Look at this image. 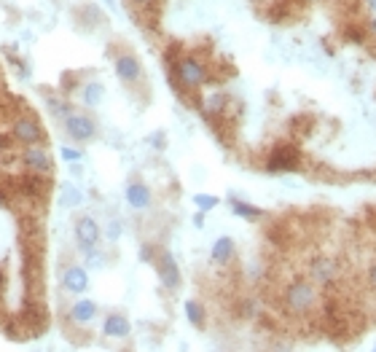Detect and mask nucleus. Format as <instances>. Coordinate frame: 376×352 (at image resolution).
<instances>
[{"mask_svg":"<svg viewBox=\"0 0 376 352\" xmlns=\"http://www.w3.org/2000/svg\"><path fill=\"white\" fill-rule=\"evenodd\" d=\"M207 81H210V73H207L205 62L191 57V54L181 57V60L175 62V67H172V86L178 92H196Z\"/></svg>","mask_w":376,"mask_h":352,"instance_id":"f257e3e1","label":"nucleus"},{"mask_svg":"<svg viewBox=\"0 0 376 352\" xmlns=\"http://www.w3.org/2000/svg\"><path fill=\"white\" fill-rule=\"evenodd\" d=\"M283 301L290 315H309L320 304V293L312 280H293L283 293Z\"/></svg>","mask_w":376,"mask_h":352,"instance_id":"f03ea898","label":"nucleus"},{"mask_svg":"<svg viewBox=\"0 0 376 352\" xmlns=\"http://www.w3.org/2000/svg\"><path fill=\"white\" fill-rule=\"evenodd\" d=\"M62 124H65L67 138L75 140V143H89V140L97 138V122L91 119L89 113H75L73 110Z\"/></svg>","mask_w":376,"mask_h":352,"instance_id":"7ed1b4c3","label":"nucleus"},{"mask_svg":"<svg viewBox=\"0 0 376 352\" xmlns=\"http://www.w3.org/2000/svg\"><path fill=\"white\" fill-rule=\"evenodd\" d=\"M22 164L27 167V172L44 175V178H48V175L54 172V159H51V153L46 151L41 143L25 145V151H22Z\"/></svg>","mask_w":376,"mask_h":352,"instance_id":"20e7f679","label":"nucleus"},{"mask_svg":"<svg viewBox=\"0 0 376 352\" xmlns=\"http://www.w3.org/2000/svg\"><path fill=\"white\" fill-rule=\"evenodd\" d=\"M153 263H156V275H159V280H162V285H164L167 291H178L183 277H181V266H178L175 256H172L169 250H162Z\"/></svg>","mask_w":376,"mask_h":352,"instance_id":"39448f33","label":"nucleus"},{"mask_svg":"<svg viewBox=\"0 0 376 352\" xmlns=\"http://www.w3.org/2000/svg\"><path fill=\"white\" fill-rule=\"evenodd\" d=\"M11 135H14V143H19L22 148L25 145H35V143H44L46 140V132L44 126L35 122L32 116H19L11 126Z\"/></svg>","mask_w":376,"mask_h":352,"instance_id":"423d86ee","label":"nucleus"},{"mask_svg":"<svg viewBox=\"0 0 376 352\" xmlns=\"http://www.w3.org/2000/svg\"><path fill=\"white\" fill-rule=\"evenodd\" d=\"M301 169V153L293 145H280L266 159V172H296Z\"/></svg>","mask_w":376,"mask_h":352,"instance_id":"0eeeda50","label":"nucleus"},{"mask_svg":"<svg viewBox=\"0 0 376 352\" xmlns=\"http://www.w3.org/2000/svg\"><path fill=\"white\" fill-rule=\"evenodd\" d=\"M113 70H116V78H119L121 84H127V86H137V84L143 81V65H140V60H137L135 54H129V51H124V54L116 57Z\"/></svg>","mask_w":376,"mask_h":352,"instance_id":"6e6552de","label":"nucleus"},{"mask_svg":"<svg viewBox=\"0 0 376 352\" xmlns=\"http://www.w3.org/2000/svg\"><path fill=\"white\" fill-rule=\"evenodd\" d=\"M339 275H342V269H339V263L333 259H328V256H317V259H312V263H309V280L315 282V285H333L336 280H339Z\"/></svg>","mask_w":376,"mask_h":352,"instance_id":"1a4fd4ad","label":"nucleus"},{"mask_svg":"<svg viewBox=\"0 0 376 352\" xmlns=\"http://www.w3.org/2000/svg\"><path fill=\"white\" fill-rule=\"evenodd\" d=\"M124 200H127V204L132 210L145 213V210H150V204H153V194H150V188L145 183L132 181V183H127V188H124Z\"/></svg>","mask_w":376,"mask_h":352,"instance_id":"9d476101","label":"nucleus"},{"mask_svg":"<svg viewBox=\"0 0 376 352\" xmlns=\"http://www.w3.org/2000/svg\"><path fill=\"white\" fill-rule=\"evenodd\" d=\"M100 237H103V229H100V223H97L94 218L84 215V218H78V221H75V240H78L81 250L97 245V242H100Z\"/></svg>","mask_w":376,"mask_h":352,"instance_id":"9b49d317","label":"nucleus"},{"mask_svg":"<svg viewBox=\"0 0 376 352\" xmlns=\"http://www.w3.org/2000/svg\"><path fill=\"white\" fill-rule=\"evenodd\" d=\"M62 288L73 296L89 291V269L86 266H67L62 275Z\"/></svg>","mask_w":376,"mask_h":352,"instance_id":"f8f14e48","label":"nucleus"},{"mask_svg":"<svg viewBox=\"0 0 376 352\" xmlns=\"http://www.w3.org/2000/svg\"><path fill=\"white\" fill-rule=\"evenodd\" d=\"M97 315H100V309H97V304L91 301V299H78L73 306H70V312H67V318H70V322L73 325H91V322L97 320Z\"/></svg>","mask_w":376,"mask_h":352,"instance_id":"ddd939ff","label":"nucleus"},{"mask_svg":"<svg viewBox=\"0 0 376 352\" xmlns=\"http://www.w3.org/2000/svg\"><path fill=\"white\" fill-rule=\"evenodd\" d=\"M132 334V322L127 315L121 312H110L105 320H103V337L108 339H127Z\"/></svg>","mask_w":376,"mask_h":352,"instance_id":"4468645a","label":"nucleus"},{"mask_svg":"<svg viewBox=\"0 0 376 352\" xmlns=\"http://www.w3.org/2000/svg\"><path fill=\"white\" fill-rule=\"evenodd\" d=\"M78 97H81V105L94 110V107L103 105V100H105V86H103L100 81H89V84H84V86H81Z\"/></svg>","mask_w":376,"mask_h":352,"instance_id":"2eb2a0df","label":"nucleus"},{"mask_svg":"<svg viewBox=\"0 0 376 352\" xmlns=\"http://www.w3.org/2000/svg\"><path fill=\"white\" fill-rule=\"evenodd\" d=\"M234 253H237L234 240H231V237H221V240H215V245H212L210 259H212V263H221V266H226L228 261L234 259Z\"/></svg>","mask_w":376,"mask_h":352,"instance_id":"dca6fc26","label":"nucleus"},{"mask_svg":"<svg viewBox=\"0 0 376 352\" xmlns=\"http://www.w3.org/2000/svg\"><path fill=\"white\" fill-rule=\"evenodd\" d=\"M226 105H228V97H226L223 92H212L202 100V113H205L207 119H215V116H221V113H223Z\"/></svg>","mask_w":376,"mask_h":352,"instance_id":"f3484780","label":"nucleus"},{"mask_svg":"<svg viewBox=\"0 0 376 352\" xmlns=\"http://www.w3.org/2000/svg\"><path fill=\"white\" fill-rule=\"evenodd\" d=\"M231 213L240 215V218H245V221H261L264 218V210L261 207H256V204H250V202H242V200H234L231 197Z\"/></svg>","mask_w":376,"mask_h":352,"instance_id":"a211bd4d","label":"nucleus"},{"mask_svg":"<svg viewBox=\"0 0 376 352\" xmlns=\"http://www.w3.org/2000/svg\"><path fill=\"white\" fill-rule=\"evenodd\" d=\"M186 318H188V322H191L194 328H205V325H207V312H205V306L199 304L196 299H188V301H186Z\"/></svg>","mask_w":376,"mask_h":352,"instance_id":"6ab92c4d","label":"nucleus"},{"mask_svg":"<svg viewBox=\"0 0 376 352\" xmlns=\"http://www.w3.org/2000/svg\"><path fill=\"white\" fill-rule=\"evenodd\" d=\"M84 202V194H81V188L73 185L70 181L67 183H62V191H60V204L62 207H78Z\"/></svg>","mask_w":376,"mask_h":352,"instance_id":"aec40b11","label":"nucleus"},{"mask_svg":"<svg viewBox=\"0 0 376 352\" xmlns=\"http://www.w3.org/2000/svg\"><path fill=\"white\" fill-rule=\"evenodd\" d=\"M84 253V266L86 269H103L105 266V250H97V245L81 250Z\"/></svg>","mask_w":376,"mask_h":352,"instance_id":"412c9836","label":"nucleus"},{"mask_svg":"<svg viewBox=\"0 0 376 352\" xmlns=\"http://www.w3.org/2000/svg\"><path fill=\"white\" fill-rule=\"evenodd\" d=\"M46 107H48V110H51V116H57L60 122H65V119L73 113V107L67 105L65 100H60V97H48V100H46Z\"/></svg>","mask_w":376,"mask_h":352,"instance_id":"4be33fe9","label":"nucleus"},{"mask_svg":"<svg viewBox=\"0 0 376 352\" xmlns=\"http://www.w3.org/2000/svg\"><path fill=\"white\" fill-rule=\"evenodd\" d=\"M194 204L199 207V210H202V213H207V210H212V207H218V204H221V200H218V197H212V194H196Z\"/></svg>","mask_w":376,"mask_h":352,"instance_id":"5701e85b","label":"nucleus"},{"mask_svg":"<svg viewBox=\"0 0 376 352\" xmlns=\"http://www.w3.org/2000/svg\"><path fill=\"white\" fill-rule=\"evenodd\" d=\"M103 229H105L103 234H105L108 242H119V240H121V221H119V218H110Z\"/></svg>","mask_w":376,"mask_h":352,"instance_id":"b1692460","label":"nucleus"},{"mask_svg":"<svg viewBox=\"0 0 376 352\" xmlns=\"http://www.w3.org/2000/svg\"><path fill=\"white\" fill-rule=\"evenodd\" d=\"M60 156H62V162H81L84 159V151H78V148H70V145H62L60 148Z\"/></svg>","mask_w":376,"mask_h":352,"instance_id":"393cba45","label":"nucleus"},{"mask_svg":"<svg viewBox=\"0 0 376 352\" xmlns=\"http://www.w3.org/2000/svg\"><path fill=\"white\" fill-rule=\"evenodd\" d=\"M156 256H159V253H156V247H153V245L140 247V261H143V263H153V261H156Z\"/></svg>","mask_w":376,"mask_h":352,"instance_id":"a878e982","label":"nucleus"},{"mask_svg":"<svg viewBox=\"0 0 376 352\" xmlns=\"http://www.w3.org/2000/svg\"><path fill=\"white\" fill-rule=\"evenodd\" d=\"M346 41H352V44H363V41H365V32L358 30V27H346Z\"/></svg>","mask_w":376,"mask_h":352,"instance_id":"bb28decb","label":"nucleus"},{"mask_svg":"<svg viewBox=\"0 0 376 352\" xmlns=\"http://www.w3.org/2000/svg\"><path fill=\"white\" fill-rule=\"evenodd\" d=\"M365 277H368V282H371V285L376 288V261H371V263H368V269H365Z\"/></svg>","mask_w":376,"mask_h":352,"instance_id":"cd10ccee","label":"nucleus"},{"mask_svg":"<svg viewBox=\"0 0 376 352\" xmlns=\"http://www.w3.org/2000/svg\"><path fill=\"white\" fill-rule=\"evenodd\" d=\"M129 3H132L135 8H150V6L156 3V0H129Z\"/></svg>","mask_w":376,"mask_h":352,"instance_id":"c85d7f7f","label":"nucleus"},{"mask_svg":"<svg viewBox=\"0 0 376 352\" xmlns=\"http://www.w3.org/2000/svg\"><path fill=\"white\" fill-rule=\"evenodd\" d=\"M11 140H14V135H11V138H6V135H0V148H8V145H11Z\"/></svg>","mask_w":376,"mask_h":352,"instance_id":"c756f323","label":"nucleus"},{"mask_svg":"<svg viewBox=\"0 0 376 352\" xmlns=\"http://www.w3.org/2000/svg\"><path fill=\"white\" fill-rule=\"evenodd\" d=\"M194 223H196V226H199V229H202V226H205V215L196 213V215H194Z\"/></svg>","mask_w":376,"mask_h":352,"instance_id":"7c9ffc66","label":"nucleus"},{"mask_svg":"<svg viewBox=\"0 0 376 352\" xmlns=\"http://www.w3.org/2000/svg\"><path fill=\"white\" fill-rule=\"evenodd\" d=\"M368 6H371V14H376V0H365Z\"/></svg>","mask_w":376,"mask_h":352,"instance_id":"2f4dec72","label":"nucleus"},{"mask_svg":"<svg viewBox=\"0 0 376 352\" xmlns=\"http://www.w3.org/2000/svg\"><path fill=\"white\" fill-rule=\"evenodd\" d=\"M371 30L376 32V16H374V19H371Z\"/></svg>","mask_w":376,"mask_h":352,"instance_id":"473e14b6","label":"nucleus"},{"mask_svg":"<svg viewBox=\"0 0 376 352\" xmlns=\"http://www.w3.org/2000/svg\"><path fill=\"white\" fill-rule=\"evenodd\" d=\"M304 3H317V0H304Z\"/></svg>","mask_w":376,"mask_h":352,"instance_id":"72a5a7b5","label":"nucleus"}]
</instances>
